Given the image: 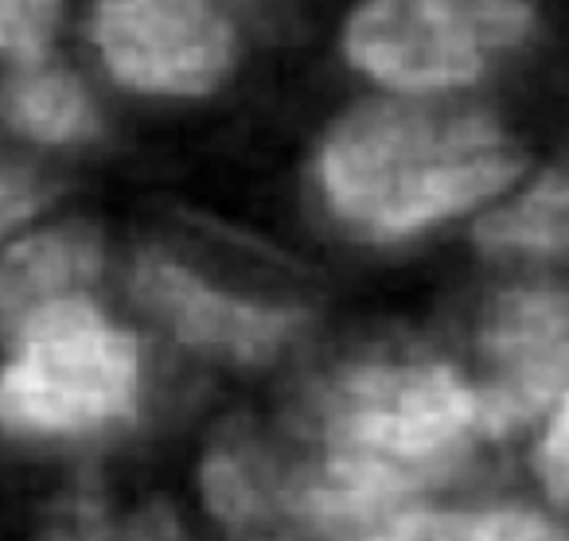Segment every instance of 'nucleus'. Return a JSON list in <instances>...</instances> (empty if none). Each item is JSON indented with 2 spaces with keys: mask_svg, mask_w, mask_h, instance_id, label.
I'll list each match as a JSON object with an SVG mask.
<instances>
[{
  "mask_svg": "<svg viewBox=\"0 0 569 541\" xmlns=\"http://www.w3.org/2000/svg\"><path fill=\"white\" fill-rule=\"evenodd\" d=\"M0 370V429L20 437H79L133 413L141 354L82 297L59 300L17 331Z\"/></svg>",
  "mask_w": 569,
  "mask_h": 541,
  "instance_id": "obj_3",
  "label": "nucleus"
},
{
  "mask_svg": "<svg viewBox=\"0 0 569 541\" xmlns=\"http://www.w3.org/2000/svg\"><path fill=\"white\" fill-rule=\"evenodd\" d=\"M429 533H433V514H426V510H406L395 522L379 525V533H371L367 541H429Z\"/></svg>",
  "mask_w": 569,
  "mask_h": 541,
  "instance_id": "obj_16",
  "label": "nucleus"
},
{
  "mask_svg": "<svg viewBox=\"0 0 569 541\" xmlns=\"http://www.w3.org/2000/svg\"><path fill=\"white\" fill-rule=\"evenodd\" d=\"M94 43L126 87L199 94L227 74L234 36L211 0H102Z\"/></svg>",
  "mask_w": 569,
  "mask_h": 541,
  "instance_id": "obj_6",
  "label": "nucleus"
},
{
  "mask_svg": "<svg viewBox=\"0 0 569 541\" xmlns=\"http://www.w3.org/2000/svg\"><path fill=\"white\" fill-rule=\"evenodd\" d=\"M0 118L17 133L59 144L79 141L94 129V106L71 71L28 63L24 71L0 87Z\"/></svg>",
  "mask_w": 569,
  "mask_h": 541,
  "instance_id": "obj_10",
  "label": "nucleus"
},
{
  "mask_svg": "<svg viewBox=\"0 0 569 541\" xmlns=\"http://www.w3.org/2000/svg\"><path fill=\"white\" fill-rule=\"evenodd\" d=\"M320 429L325 468L293 479L297 522L317 530L395 522L488 437L480 390L445 362L348 370L325 393Z\"/></svg>",
  "mask_w": 569,
  "mask_h": 541,
  "instance_id": "obj_1",
  "label": "nucleus"
},
{
  "mask_svg": "<svg viewBox=\"0 0 569 541\" xmlns=\"http://www.w3.org/2000/svg\"><path fill=\"white\" fill-rule=\"evenodd\" d=\"M480 405L491 440L546 417L569 390V289L535 281L496 292L476 331Z\"/></svg>",
  "mask_w": 569,
  "mask_h": 541,
  "instance_id": "obj_5",
  "label": "nucleus"
},
{
  "mask_svg": "<svg viewBox=\"0 0 569 541\" xmlns=\"http://www.w3.org/2000/svg\"><path fill=\"white\" fill-rule=\"evenodd\" d=\"M133 292L176 339L203 351L230 354L238 362L273 359L301 328V315L284 308H261L230 292L211 289L176 261L144 253L133 269Z\"/></svg>",
  "mask_w": 569,
  "mask_h": 541,
  "instance_id": "obj_7",
  "label": "nucleus"
},
{
  "mask_svg": "<svg viewBox=\"0 0 569 541\" xmlns=\"http://www.w3.org/2000/svg\"><path fill=\"white\" fill-rule=\"evenodd\" d=\"M535 471L542 479L546 494L553 502H561V507H569V390L546 413L542 440L535 448Z\"/></svg>",
  "mask_w": 569,
  "mask_h": 541,
  "instance_id": "obj_13",
  "label": "nucleus"
},
{
  "mask_svg": "<svg viewBox=\"0 0 569 541\" xmlns=\"http://www.w3.org/2000/svg\"><path fill=\"white\" fill-rule=\"evenodd\" d=\"M48 199V183L17 164H0V234L24 222Z\"/></svg>",
  "mask_w": 569,
  "mask_h": 541,
  "instance_id": "obj_14",
  "label": "nucleus"
},
{
  "mask_svg": "<svg viewBox=\"0 0 569 541\" xmlns=\"http://www.w3.org/2000/svg\"><path fill=\"white\" fill-rule=\"evenodd\" d=\"M538 36V0H367L348 28V56L402 94H457Z\"/></svg>",
  "mask_w": 569,
  "mask_h": 541,
  "instance_id": "obj_4",
  "label": "nucleus"
},
{
  "mask_svg": "<svg viewBox=\"0 0 569 541\" xmlns=\"http://www.w3.org/2000/svg\"><path fill=\"white\" fill-rule=\"evenodd\" d=\"M476 242L499 258H569V149L553 152L507 203L483 214Z\"/></svg>",
  "mask_w": 569,
  "mask_h": 541,
  "instance_id": "obj_9",
  "label": "nucleus"
},
{
  "mask_svg": "<svg viewBox=\"0 0 569 541\" xmlns=\"http://www.w3.org/2000/svg\"><path fill=\"white\" fill-rule=\"evenodd\" d=\"M63 0H0V51L36 56L51 40Z\"/></svg>",
  "mask_w": 569,
  "mask_h": 541,
  "instance_id": "obj_12",
  "label": "nucleus"
},
{
  "mask_svg": "<svg viewBox=\"0 0 569 541\" xmlns=\"http://www.w3.org/2000/svg\"><path fill=\"white\" fill-rule=\"evenodd\" d=\"M126 541H188V538H183V530L176 525L172 510L149 507V510H141V514L133 518Z\"/></svg>",
  "mask_w": 569,
  "mask_h": 541,
  "instance_id": "obj_15",
  "label": "nucleus"
},
{
  "mask_svg": "<svg viewBox=\"0 0 569 541\" xmlns=\"http://www.w3.org/2000/svg\"><path fill=\"white\" fill-rule=\"evenodd\" d=\"M98 269H102V242L79 222L17 242L0 258V335H17L51 304L82 297Z\"/></svg>",
  "mask_w": 569,
  "mask_h": 541,
  "instance_id": "obj_8",
  "label": "nucleus"
},
{
  "mask_svg": "<svg viewBox=\"0 0 569 541\" xmlns=\"http://www.w3.org/2000/svg\"><path fill=\"white\" fill-rule=\"evenodd\" d=\"M429 541H569L550 518L522 507L465 510V514H433Z\"/></svg>",
  "mask_w": 569,
  "mask_h": 541,
  "instance_id": "obj_11",
  "label": "nucleus"
},
{
  "mask_svg": "<svg viewBox=\"0 0 569 541\" xmlns=\"http://www.w3.org/2000/svg\"><path fill=\"white\" fill-rule=\"evenodd\" d=\"M227 4H234V9H242L246 17H253L258 24H266L269 32H273L277 24H281L284 9H281V0H227Z\"/></svg>",
  "mask_w": 569,
  "mask_h": 541,
  "instance_id": "obj_17",
  "label": "nucleus"
},
{
  "mask_svg": "<svg viewBox=\"0 0 569 541\" xmlns=\"http://www.w3.org/2000/svg\"><path fill=\"white\" fill-rule=\"evenodd\" d=\"M320 172L332 207L363 234L410 238L507 196L527 176V144L488 106L410 94L348 113Z\"/></svg>",
  "mask_w": 569,
  "mask_h": 541,
  "instance_id": "obj_2",
  "label": "nucleus"
}]
</instances>
